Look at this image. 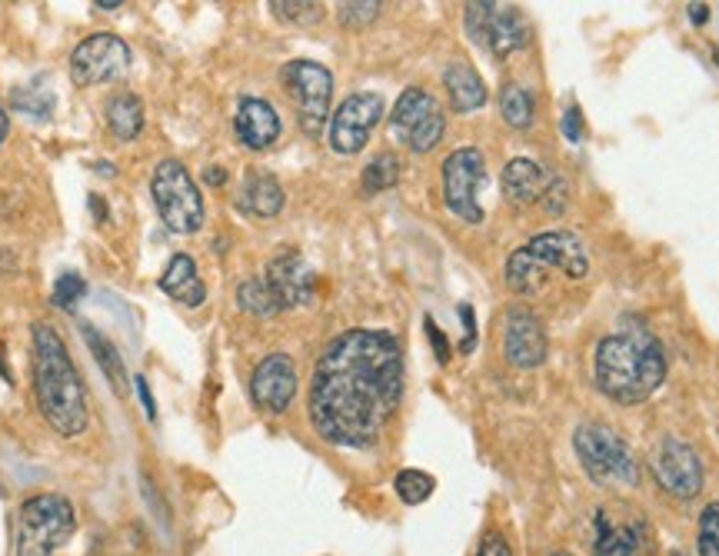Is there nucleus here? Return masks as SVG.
Segmentation results:
<instances>
[{
  "instance_id": "29",
  "label": "nucleus",
  "mask_w": 719,
  "mask_h": 556,
  "mask_svg": "<svg viewBox=\"0 0 719 556\" xmlns=\"http://www.w3.org/2000/svg\"><path fill=\"white\" fill-rule=\"evenodd\" d=\"M393 490H397V497L407 503V507H420V503H427L433 497L437 480L423 470H400L397 480H393Z\"/></svg>"
},
{
  "instance_id": "9",
  "label": "nucleus",
  "mask_w": 719,
  "mask_h": 556,
  "mask_svg": "<svg viewBox=\"0 0 719 556\" xmlns=\"http://www.w3.org/2000/svg\"><path fill=\"white\" fill-rule=\"evenodd\" d=\"M443 130H447V117H443L437 97L427 94L423 87L403 90L390 117V134L400 144H407L413 154H430L440 144Z\"/></svg>"
},
{
  "instance_id": "13",
  "label": "nucleus",
  "mask_w": 719,
  "mask_h": 556,
  "mask_svg": "<svg viewBox=\"0 0 719 556\" xmlns=\"http://www.w3.org/2000/svg\"><path fill=\"white\" fill-rule=\"evenodd\" d=\"M650 470L656 483L676 500H693L703 493V460L680 437H663L650 453Z\"/></svg>"
},
{
  "instance_id": "15",
  "label": "nucleus",
  "mask_w": 719,
  "mask_h": 556,
  "mask_svg": "<svg viewBox=\"0 0 719 556\" xmlns=\"http://www.w3.org/2000/svg\"><path fill=\"white\" fill-rule=\"evenodd\" d=\"M383 117V97L380 94H353L340 104L337 114L330 117V147L333 154L353 157L367 147L373 127Z\"/></svg>"
},
{
  "instance_id": "1",
  "label": "nucleus",
  "mask_w": 719,
  "mask_h": 556,
  "mask_svg": "<svg viewBox=\"0 0 719 556\" xmlns=\"http://www.w3.org/2000/svg\"><path fill=\"white\" fill-rule=\"evenodd\" d=\"M403 397V350L387 330H347L313 367L307 413L333 447L367 450L380 440Z\"/></svg>"
},
{
  "instance_id": "20",
  "label": "nucleus",
  "mask_w": 719,
  "mask_h": 556,
  "mask_svg": "<svg viewBox=\"0 0 719 556\" xmlns=\"http://www.w3.org/2000/svg\"><path fill=\"white\" fill-rule=\"evenodd\" d=\"M550 184H553V174L536 164V160L516 157L503 167V197L510 200V204L523 207V204H536V200L543 204Z\"/></svg>"
},
{
  "instance_id": "8",
  "label": "nucleus",
  "mask_w": 719,
  "mask_h": 556,
  "mask_svg": "<svg viewBox=\"0 0 719 556\" xmlns=\"http://www.w3.org/2000/svg\"><path fill=\"white\" fill-rule=\"evenodd\" d=\"M280 80L287 94L297 104L300 127L307 137H317L330 117V97H333V77L330 70L317 60H290L280 70Z\"/></svg>"
},
{
  "instance_id": "41",
  "label": "nucleus",
  "mask_w": 719,
  "mask_h": 556,
  "mask_svg": "<svg viewBox=\"0 0 719 556\" xmlns=\"http://www.w3.org/2000/svg\"><path fill=\"white\" fill-rule=\"evenodd\" d=\"M690 20H693V24H706V20H710V7H706V4H690Z\"/></svg>"
},
{
  "instance_id": "36",
  "label": "nucleus",
  "mask_w": 719,
  "mask_h": 556,
  "mask_svg": "<svg viewBox=\"0 0 719 556\" xmlns=\"http://www.w3.org/2000/svg\"><path fill=\"white\" fill-rule=\"evenodd\" d=\"M560 130H563V137L570 140V144H580L583 140V117H580V107H570L563 114L560 120Z\"/></svg>"
},
{
  "instance_id": "12",
  "label": "nucleus",
  "mask_w": 719,
  "mask_h": 556,
  "mask_svg": "<svg viewBox=\"0 0 719 556\" xmlns=\"http://www.w3.org/2000/svg\"><path fill=\"white\" fill-rule=\"evenodd\" d=\"M486 180V160L477 147H460L443 160V200L450 214H457L467 224H483V207L477 190Z\"/></svg>"
},
{
  "instance_id": "42",
  "label": "nucleus",
  "mask_w": 719,
  "mask_h": 556,
  "mask_svg": "<svg viewBox=\"0 0 719 556\" xmlns=\"http://www.w3.org/2000/svg\"><path fill=\"white\" fill-rule=\"evenodd\" d=\"M90 210H94V217H100V220L107 217V204L97 194H90Z\"/></svg>"
},
{
  "instance_id": "28",
  "label": "nucleus",
  "mask_w": 719,
  "mask_h": 556,
  "mask_svg": "<svg viewBox=\"0 0 719 556\" xmlns=\"http://www.w3.org/2000/svg\"><path fill=\"white\" fill-rule=\"evenodd\" d=\"M84 340H87V347L94 350V357H97L100 367H104V373H107L110 380H114V387L124 390L127 373H124V363H120V357H117L114 343H110L104 333H97L94 327H90V323H84Z\"/></svg>"
},
{
  "instance_id": "40",
  "label": "nucleus",
  "mask_w": 719,
  "mask_h": 556,
  "mask_svg": "<svg viewBox=\"0 0 719 556\" xmlns=\"http://www.w3.org/2000/svg\"><path fill=\"white\" fill-rule=\"evenodd\" d=\"M204 180H207L210 187H224V184H227V170H224V167H207Z\"/></svg>"
},
{
  "instance_id": "33",
  "label": "nucleus",
  "mask_w": 719,
  "mask_h": 556,
  "mask_svg": "<svg viewBox=\"0 0 719 556\" xmlns=\"http://www.w3.org/2000/svg\"><path fill=\"white\" fill-rule=\"evenodd\" d=\"M84 290H87V283L84 277H77V274H64L57 283H54V307L60 310H67V307H74V303L84 297Z\"/></svg>"
},
{
  "instance_id": "32",
  "label": "nucleus",
  "mask_w": 719,
  "mask_h": 556,
  "mask_svg": "<svg viewBox=\"0 0 719 556\" xmlns=\"http://www.w3.org/2000/svg\"><path fill=\"white\" fill-rule=\"evenodd\" d=\"M377 14H380L377 0H353V4L337 7L340 24H347V27H367L370 20H377Z\"/></svg>"
},
{
  "instance_id": "17",
  "label": "nucleus",
  "mask_w": 719,
  "mask_h": 556,
  "mask_svg": "<svg viewBox=\"0 0 719 556\" xmlns=\"http://www.w3.org/2000/svg\"><path fill=\"white\" fill-rule=\"evenodd\" d=\"M503 357L516 370H533L546 360V330L526 307H513L503 317Z\"/></svg>"
},
{
  "instance_id": "22",
  "label": "nucleus",
  "mask_w": 719,
  "mask_h": 556,
  "mask_svg": "<svg viewBox=\"0 0 719 556\" xmlns=\"http://www.w3.org/2000/svg\"><path fill=\"white\" fill-rule=\"evenodd\" d=\"M160 290H164L167 297H174L177 303H184V307H200V303L207 300L204 280H200L197 264L187 254L170 257L167 270L160 274Z\"/></svg>"
},
{
  "instance_id": "19",
  "label": "nucleus",
  "mask_w": 719,
  "mask_h": 556,
  "mask_svg": "<svg viewBox=\"0 0 719 556\" xmlns=\"http://www.w3.org/2000/svg\"><path fill=\"white\" fill-rule=\"evenodd\" d=\"M237 137L243 147L250 150H267L270 144H277L280 137V117L267 100L260 97H243L234 117Z\"/></svg>"
},
{
  "instance_id": "38",
  "label": "nucleus",
  "mask_w": 719,
  "mask_h": 556,
  "mask_svg": "<svg viewBox=\"0 0 719 556\" xmlns=\"http://www.w3.org/2000/svg\"><path fill=\"white\" fill-rule=\"evenodd\" d=\"M460 317H463V327H467V340H463V353L473 350V340H477V323H473V310L463 303L460 307Z\"/></svg>"
},
{
  "instance_id": "27",
  "label": "nucleus",
  "mask_w": 719,
  "mask_h": 556,
  "mask_svg": "<svg viewBox=\"0 0 719 556\" xmlns=\"http://www.w3.org/2000/svg\"><path fill=\"white\" fill-rule=\"evenodd\" d=\"M397 180H400L397 154H377L367 167H363L360 184H363V194H383V190L397 187Z\"/></svg>"
},
{
  "instance_id": "3",
  "label": "nucleus",
  "mask_w": 719,
  "mask_h": 556,
  "mask_svg": "<svg viewBox=\"0 0 719 556\" xmlns=\"http://www.w3.org/2000/svg\"><path fill=\"white\" fill-rule=\"evenodd\" d=\"M663 377L666 357L650 330L610 333L596 347V387L616 403H643L660 390Z\"/></svg>"
},
{
  "instance_id": "21",
  "label": "nucleus",
  "mask_w": 719,
  "mask_h": 556,
  "mask_svg": "<svg viewBox=\"0 0 719 556\" xmlns=\"http://www.w3.org/2000/svg\"><path fill=\"white\" fill-rule=\"evenodd\" d=\"M237 207L243 210V214L260 217V220L277 217L283 210V187H280V180L270 177V174H260V170H253V174H247V180L240 184Z\"/></svg>"
},
{
  "instance_id": "25",
  "label": "nucleus",
  "mask_w": 719,
  "mask_h": 556,
  "mask_svg": "<svg viewBox=\"0 0 719 556\" xmlns=\"http://www.w3.org/2000/svg\"><path fill=\"white\" fill-rule=\"evenodd\" d=\"M237 303L243 313H250V317H273V313H280V303L273 297L270 283L263 277H250L243 280L237 287Z\"/></svg>"
},
{
  "instance_id": "14",
  "label": "nucleus",
  "mask_w": 719,
  "mask_h": 556,
  "mask_svg": "<svg viewBox=\"0 0 719 556\" xmlns=\"http://www.w3.org/2000/svg\"><path fill=\"white\" fill-rule=\"evenodd\" d=\"M130 67V47L117 34H90L70 54V77L77 87H97L117 80Z\"/></svg>"
},
{
  "instance_id": "44",
  "label": "nucleus",
  "mask_w": 719,
  "mask_h": 556,
  "mask_svg": "<svg viewBox=\"0 0 719 556\" xmlns=\"http://www.w3.org/2000/svg\"><path fill=\"white\" fill-rule=\"evenodd\" d=\"M550 556H573V553H563V550H556V553H550Z\"/></svg>"
},
{
  "instance_id": "10",
  "label": "nucleus",
  "mask_w": 719,
  "mask_h": 556,
  "mask_svg": "<svg viewBox=\"0 0 719 556\" xmlns=\"http://www.w3.org/2000/svg\"><path fill=\"white\" fill-rule=\"evenodd\" d=\"M473 44L490 50L493 57H510L530 44V24L516 7L506 4H467L463 14Z\"/></svg>"
},
{
  "instance_id": "2",
  "label": "nucleus",
  "mask_w": 719,
  "mask_h": 556,
  "mask_svg": "<svg viewBox=\"0 0 719 556\" xmlns=\"http://www.w3.org/2000/svg\"><path fill=\"white\" fill-rule=\"evenodd\" d=\"M34 393L44 420L60 437L87 430V390L67 353V343L50 323L34 327Z\"/></svg>"
},
{
  "instance_id": "39",
  "label": "nucleus",
  "mask_w": 719,
  "mask_h": 556,
  "mask_svg": "<svg viewBox=\"0 0 719 556\" xmlns=\"http://www.w3.org/2000/svg\"><path fill=\"white\" fill-rule=\"evenodd\" d=\"M137 390H140V400H144V407H147V417L154 420L157 417V407H154V397H150V390H147V380L144 377H137Z\"/></svg>"
},
{
  "instance_id": "30",
  "label": "nucleus",
  "mask_w": 719,
  "mask_h": 556,
  "mask_svg": "<svg viewBox=\"0 0 719 556\" xmlns=\"http://www.w3.org/2000/svg\"><path fill=\"white\" fill-rule=\"evenodd\" d=\"M270 10L277 14L280 20H287V24H317V20L323 17V7L320 4H310V0H273Z\"/></svg>"
},
{
  "instance_id": "16",
  "label": "nucleus",
  "mask_w": 719,
  "mask_h": 556,
  "mask_svg": "<svg viewBox=\"0 0 719 556\" xmlns=\"http://www.w3.org/2000/svg\"><path fill=\"white\" fill-rule=\"evenodd\" d=\"M250 397L260 410L283 413L297 397V363L287 353H270L250 377Z\"/></svg>"
},
{
  "instance_id": "31",
  "label": "nucleus",
  "mask_w": 719,
  "mask_h": 556,
  "mask_svg": "<svg viewBox=\"0 0 719 556\" xmlns=\"http://www.w3.org/2000/svg\"><path fill=\"white\" fill-rule=\"evenodd\" d=\"M696 547H700V556H719V503H710V507L700 513Z\"/></svg>"
},
{
  "instance_id": "11",
  "label": "nucleus",
  "mask_w": 719,
  "mask_h": 556,
  "mask_svg": "<svg viewBox=\"0 0 719 556\" xmlns=\"http://www.w3.org/2000/svg\"><path fill=\"white\" fill-rule=\"evenodd\" d=\"M593 556H650L653 530L636 510L626 507H600L593 513Z\"/></svg>"
},
{
  "instance_id": "24",
  "label": "nucleus",
  "mask_w": 719,
  "mask_h": 556,
  "mask_svg": "<svg viewBox=\"0 0 719 556\" xmlns=\"http://www.w3.org/2000/svg\"><path fill=\"white\" fill-rule=\"evenodd\" d=\"M107 127L117 140H134L144 130V104L134 94H117L107 104Z\"/></svg>"
},
{
  "instance_id": "26",
  "label": "nucleus",
  "mask_w": 719,
  "mask_h": 556,
  "mask_svg": "<svg viewBox=\"0 0 719 556\" xmlns=\"http://www.w3.org/2000/svg\"><path fill=\"white\" fill-rule=\"evenodd\" d=\"M500 114L510 127L516 130H526L533 124V97L530 90L520 87V84H506L500 90Z\"/></svg>"
},
{
  "instance_id": "34",
  "label": "nucleus",
  "mask_w": 719,
  "mask_h": 556,
  "mask_svg": "<svg viewBox=\"0 0 719 556\" xmlns=\"http://www.w3.org/2000/svg\"><path fill=\"white\" fill-rule=\"evenodd\" d=\"M566 204H570V187H566V180L553 177V184H550V190H546V197H543V207L550 210V214H563Z\"/></svg>"
},
{
  "instance_id": "35",
  "label": "nucleus",
  "mask_w": 719,
  "mask_h": 556,
  "mask_svg": "<svg viewBox=\"0 0 719 556\" xmlns=\"http://www.w3.org/2000/svg\"><path fill=\"white\" fill-rule=\"evenodd\" d=\"M477 556H513V547H510V543H506L503 533L490 530V533H486V537L480 540Z\"/></svg>"
},
{
  "instance_id": "4",
  "label": "nucleus",
  "mask_w": 719,
  "mask_h": 556,
  "mask_svg": "<svg viewBox=\"0 0 719 556\" xmlns=\"http://www.w3.org/2000/svg\"><path fill=\"white\" fill-rule=\"evenodd\" d=\"M566 274L570 280H583L590 270L586 260V247L566 230H550V234L533 237L530 244H523L520 250H513L506 260V287L520 297H536L546 290V274Z\"/></svg>"
},
{
  "instance_id": "5",
  "label": "nucleus",
  "mask_w": 719,
  "mask_h": 556,
  "mask_svg": "<svg viewBox=\"0 0 719 556\" xmlns=\"http://www.w3.org/2000/svg\"><path fill=\"white\" fill-rule=\"evenodd\" d=\"M77 530L74 503L60 493H37L17 507L14 556H54Z\"/></svg>"
},
{
  "instance_id": "37",
  "label": "nucleus",
  "mask_w": 719,
  "mask_h": 556,
  "mask_svg": "<svg viewBox=\"0 0 719 556\" xmlns=\"http://www.w3.org/2000/svg\"><path fill=\"white\" fill-rule=\"evenodd\" d=\"M427 337H430V343H433V353H437V360H440V363H450V343H447V337H443L440 327H437V323H433L430 317H427Z\"/></svg>"
},
{
  "instance_id": "23",
  "label": "nucleus",
  "mask_w": 719,
  "mask_h": 556,
  "mask_svg": "<svg viewBox=\"0 0 719 556\" xmlns=\"http://www.w3.org/2000/svg\"><path fill=\"white\" fill-rule=\"evenodd\" d=\"M443 87H447L450 107L457 110V114H470V110L486 104L483 77L467 64V60H453V64L443 70Z\"/></svg>"
},
{
  "instance_id": "7",
  "label": "nucleus",
  "mask_w": 719,
  "mask_h": 556,
  "mask_svg": "<svg viewBox=\"0 0 719 556\" xmlns=\"http://www.w3.org/2000/svg\"><path fill=\"white\" fill-rule=\"evenodd\" d=\"M150 194H154L157 214L170 234H197L204 224V197L180 160L157 164L154 177H150Z\"/></svg>"
},
{
  "instance_id": "6",
  "label": "nucleus",
  "mask_w": 719,
  "mask_h": 556,
  "mask_svg": "<svg viewBox=\"0 0 719 556\" xmlns=\"http://www.w3.org/2000/svg\"><path fill=\"white\" fill-rule=\"evenodd\" d=\"M573 450L590 480L603 483V487H636L640 483V463H636L633 450L606 423H580L573 433Z\"/></svg>"
},
{
  "instance_id": "18",
  "label": "nucleus",
  "mask_w": 719,
  "mask_h": 556,
  "mask_svg": "<svg viewBox=\"0 0 719 556\" xmlns=\"http://www.w3.org/2000/svg\"><path fill=\"white\" fill-rule=\"evenodd\" d=\"M273 297H277L280 310H290V307H310L313 297H317V274L310 270V264L303 260L300 254H287L273 257L270 267H267V277Z\"/></svg>"
},
{
  "instance_id": "43",
  "label": "nucleus",
  "mask_w": 719,
  "mask_h": 556,
  "mask_svg": "<svg viewBox=\"0 0 719 556\" xmlns=\"http://www.w3.org/2000/svg\"><path fill=\"white\" fill-rule=\"evenodd\" d=\"M7 130H10V120H7L4 104H0V144H4V140H7Z\"/></svg>"
}]
</instances>
